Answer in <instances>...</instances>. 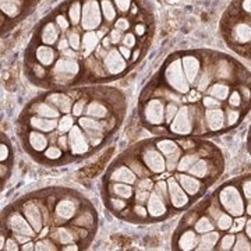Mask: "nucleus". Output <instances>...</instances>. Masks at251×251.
<instances>
[{
	"label": "nucleus",
	"mask_w": 251,
	"mask_h": 251,
	"mask_svg": "<svg viewBox=\"0 0 251 251\" xmlns=\"http://www.w3.org/2000/svg\"><path fill=\"white\" fill-rule=\"evenodd\" d=\"M196 103L183 105L180 106L177 115L169 125V130L172 134L187 137L194 133V123H196Z\"/></svg>",
	"instance_id": "nucleus-3"
},
{
	"label": "nucleus",
	"mask_w": 251,
	"mask_h": 251,
	"mask_svg": "<svg viewBox=\"0 0 251 251\" xmlns=\"http://www.w3.org/2000/svg\"><path fill=\"white\" fill-rule=\"evenodd\" d=\"M181 66H183V70L190 85H194L202 69V63L200 60V57L196 54H184L181 56Z\"/></svg>",
	"instance_id": "nucleus-15"
},
{
	"label": "nucleus",
	"mask_w": 251,
	"mask_h": 251,
	"mask_svg": "<svg viewBox=\"0 0 251 251\" xmlns=\"http://www.w3.org/2000/svg\"><path fill=\"white\" fill-rule=\"evenodd\" d=\"M21 212L28 219V222L32 225L36 233H39L44 229V212L41 211V206L36 201H25L21 205Z\"/></svg>",
	"instance_id": "nucleus-12"
},
{
	"label": "nucleus",
	"mask_w": 251,
	"mask_h": 251,
	"mask_svg": "<svg viewBox=\"0 0 251 251\" xmlns=\"http://www.w3.org/2000/svg\"><path fill=\"white\" fill-rule=\"evenodd\" d=\"M239 92H240V95H242L243 103H247V105H250L251 103V88L249 87V84H246V82H240V85H239Z\"/></svg>",
	"instance_id": "nucleus-49"
},
{
	"label": "nucleus",
	"mask_w": 251,
	"mask_h": 251,
	"mask_svg": "<svg viewBox=\"0 0 251 251\" xmlns=\"http://www.w3.org/2000/svg\"><path fill=\"white\" fill-rule=\"evenodd\" d=\"M140 159L151 172V175H161L166 172V158L156 148V145H145L140 150Z\"/></svg>",
	"instance_id": "nucleus-4"
},
{
	"label": "nucleus",
	"mask_w": 251,
	"mask_h": 251,
	"mask_svg": "<svg viewBox=\"0 0 251 251\" xmlns=\"http://www.w3.org/2000/svg\"><path fill=\"white\" fill-rule=\"evenodd\" d=\"M85 116L94 117L98 120H105L110 117V112L109 108L106 106V103H103L99 99H91L85 108Z\"/></svg>",
	"instance_id": "nucleus-23"
},
{
	"label": "nucleus",
	"mask_w": 251,
	"mask_h": 251,
	"mask_svg": "<svg viewBox=\"0 0 251 251\" xmlns=\"http://www.w3.org/2000/svg\"><path fill=\"white\" fill-rule=\"evenodd\" d=\"M193 227H194V230L200 234L206 233V232H211V230H215L216 229L215 222H214L209 216L206 215V214L200 215V218L197 219V222L194 224Z\"/></svg>",
	"instance_id": "nucleus-31"
},
{
	"label": "nucleus",
	"mask_w": 251,
	"mask_h": 251,
	"mask_svg": "<svg viewBox=\"0 0 251 251\" xmlns=\"http://www.w3.org/2000/svg\"><path fill=\"white\" fill-rule=\"evenodd\" d=\"M175 177L177 179L180 186L184 188V191L187 193L190 197H198L204 191V183H202V180L198 179L196 176H191L188 173L176 172Z\"/></svg>",
	"instance_id": "nucleus-14"
},
{
	"label": "nucleus",
	"mask_w": 251,
	"mask_h": 251,
	"mask_svg": "<svg viewBox=\"0 0 251 251\" xmlns=\"http://www.w3.org/2000/svg\"><path fill=\"white\" fill-rule=\"evenodd\" d=\"M218 200L221 202V205L224 206V209L230 214L232 216H242L246 212V202L243 197L240 188L234 184H226L225 187L221 188Z\"/></svg>",
	"instance_id": "nucleus-2"
},
{
	"label": "nucleus",
	"mask_w": 251,
	"mask_h": 251,
	"mask_svg": "<svg viewBox=\"0 0 251 251\" xmlns=\"http://www.w3.org/2000/svg\"><path fill=\"white\" fill-rule=\"evenodd\" d=\"M219 239H221L219 230H211V232L200 234V240H198V246L196 250H216V244L219 242Z\"/></svg>",
	"instance_id": "nucleus-27"
},
{
	"label": "nucleus",
	"mask_w": 251,
	"mask_h": 251,
	"mask_svg": "<svg viewBox=\"0 0 251 251\" xmlns=\"http://www.w3.org/2000/svg\"><path fill=\"white\" fill-rule=\"evenodd\" d=\"M151 196V191L141 190V188H134V202L135 204H143L147 205V201Z\"/></svg>",
	"instance_id": "nucleus-45"
},
{
	"label": "nucleus",
	"mask_w": 251,
	"mask_h": 251,
	"mask_svg": "<svg viewBox=\"0 0 251 251\" xmlns=\"http://www.w3.org/2000/svg\"><path fill=\"white\" fill-rule=\"evenodd\" d=\"M125 163L137 175V177H147V176H151V172L147 169V166L144 165L143 161L137 156H128V159H126Z\"/></svg>",
	"instance_id": "nucleus-29"
},
{
	"label": "nucleus",
	"mask_w": 251,
	"mask_h": 251,
	"mask_svg": "<svg viewBox=\"0 0 251 251\" xmlns=\"http://www.w3.org/2000/svg\"><path fill=\"white\" fill-rule=\"evenodd\" d=\"M204 117H205L206 128L211 133L221 131L226 127V117H225V110L222 108L205 109Z\"/></svg>",
	"instance_id": "nucleus-16"
},
{
	"label": "nucleus",
	"mask_w": 251,
	"mask_h": 251,
	"mask_svg": "<svg viewBox=\"0 0 251 251\" xmlns=\"http://www.w3.org/2000/svg\"><path fill=\"white\" fill-rule=\"evenodd\" d=\"M200 158H201V156H200V153L197 152V150H196V151H190V152L183 153L181 158H180L179 163H177V171L176 172L187 173L188 169H190Z\"/></svg>",
	"instance_id": "nucleus-30"
},
{
	"label": "nucleus",
	"mask_w": 251,
	"mask_h": 251,
	"mask_svg": "<svg viewBox=\"0 0 251 251\" xmlns=\"http://www.w3.org/2000/svg\"><path fill=\"white\" fill-rule=\"evenodd\" d=\"M131 212L134 214L137 219H147V218L150 216L148 209H147V205H143V204H135L134 202Z\"/></svg>",
	"instance_id": "nucleus-50"
},
{
	"label": "nucleus",
	"mask_w": 251,
	"mask_h": 251,
	"mask_svg": "<svg viewBox=\"0 0 251 251\" xmlns=\"http://www.w3.org/2000/svg\"><path fill=\"white\" fill-rule=\"evenodd\" d=\"M69 144H70V153L72 155L80 156V155H85V153L90 152V140L78 125L74 126L69 131Z\"/></svg>",
	"instance_id": "nucleus-9"
},
{
	"label": "nucleus",
	"mask_w": 251,
	"mask_h": 251,
	"mask_svg": "<svg viewBox=\"0 0 251 251\" xmlns=\"http://www.w3.org/2000/svg\"><path fill=\"white\" fill-rule=\"evenodd\" d=\"M28 126L32 130H38V131H42V133H50V131H54L57 128L59 119H46V117L32 115L28 120Z\"/></svg>",
	"instance_id": "nucleus-21"
},
{
	"label": "nucleus",
	"mask_w": 251,
	"mask_h": 251,
	"mask_svg": "<svg viewBox=\"0 0 251 251\" xmlns=\"http://www.w3.org/2000/svg\"><path fill=\"white\" fill-rule=\"evenodd\" d=\"M177 144L180 145V148L186 152H190V151H196L197 150V143L193 140V138H181L177 141Z\"/></svg>",
	"instance_id": "nucleus-48"
},
{
	"label": "nucleus",
	"mask_w": 251,
	"mask_h": 251,
	"mask_svg": "<svg viewBox=\"0 0 251 251\" xmlns=\"http://www.w3.org/2000/svg\"><path fill=\"white\" fill-rule=\"evenodd\" d=\"M108 206L113 212H122L128 206V202H127V200L116 197V196H110L108 200Z\"/></svg>",
	"instance_id": "nucleus-37"
},
{
	"label": "nucleus",
	"mask_w": 251,
	"mask_h": 251,
	"mask_svg": "<svg viewBox=\"0 0 251 251\" xmlns=\"http://www.w3.org/2000/svg\"><path fill=\"white\" fill-rule=\"evenodd\" d=\"M105 72L108 74V77H116L120 75L127 70L128 67V62L126 60L125 57L122 56V53L119 52V46H115L109 50L105 59L102 60Z\"/></svg>",
	"instance_id": "nucleus-8"
},
{
	"label": "nucleus",
	"mask_w": 251,
	"mask_h": 251,
	"mask_svg": "<svg viewBox=\"0 0 251 251\" xmlns=\"http://www.w3.org/2000/svg\"><path fill=\"white\" fill-rule=\"evenodd\" d=\"M31 57L38 63H41L42 66H45L46 69H50L57 60V52L53 46L38 44V45H34V54Z\"/></svg>",
	"instance_id": "nucleus-17"
},
{
	"label": "nucleus",
	"mask_w": 251,
	"mask_h": 251,
	"mask_svg": "<svg viewBox=\"0 0 251 251\" xmlns=\"http://www.w3.org/2000/svg\"><path fill=\"white\" fill-rule=\"evenodd\" d=\"M169 206H172L169 201H166L165 198L161 197L158 193L151 191V196L147 201V209H148V214L152 219H161L163 216L168 215Z\"/></svg>",
	"instance_id": "nucleus-13"
},
{
	"label": "nucleus",
	"mask_w": 251,
	"mask_h": 251,
	"mask_svg": "<svg viewBox=\"0 0 251 251\" xmlns=\"http://www.w3.org/2000/svg\"><path fill=\"white\" fill-rule=\"evenodd\" d=\"M239 188H240V191H242L243 197H244V201L251 200V179L242 180L240 187Z\"/></svg>",
	"instance_id": "nucleus-52"
},
{
	"label": "nucleus",
	"mask_w": 251,
	"mask_h": 251,
	"mask_svg": "<svg viewBox=\"0 0 251 251\" xmlns=\"http://www.w3.org/2000/svg\"><path fill=\"white\" fill-rule=\"evenodd\" d=\"M46 102L52 103L54 108H57L62 112L63 115L72 113L73 105H74L72 97L66 92H50L46 97Z\"/></svg>",
	"instance_id": "nucleus-20"
},
{
	"label": "nucleus",
	"mask_w": 251,
	"mask_h": 251,
	"mask_svg": "<svg viewBox=\"0 0 251 251\" xmlns=\"http://www.w3.org/2000/svg\"><path fill=\"white\" fill-rule=\"evenodd\" d=\"M88 98L87 97H80V98L77 99L75 102H74V105H73V116L75 117V119H78L81 117L82 115H85V108H87V105H88Z\"/></svg>",
	"instance_id": "nucleus-36"
},
{
	"label": "nucleus",
	"mask_w": 251,
	"mask_h": 251,
	"mask_svg": "<svg viewBox=\"0 0 251 251\" xmlns=\"http://www.w3.org/2000/svg\"><path fill=\"white\" fill-rule=\"evenodd\" d=\"M21 250H23V251L35 250V244H34V243L29 240V242L24 243V244H21Z\"/></svg>",
	"instance_id": "nucleus-58"
},
{
	"label": "nucleus",
	"mask_w": 251,
	"mask_h": 251,
	"mask_svg": "<svg viewBox=\"0 0 251 251\" xmlns=\"http://www.w3.org/2000/svg\"><path fill=\"white\" fill-rule=\"evenodd\" d=\"M234 251H251V239L246 233L236 234V242L233 246Z\"/></svg>",
	"instance_id": "nucleus-35"
},
{
	"label": "nucleus",
	"mask_w": 251,
	"mask_h": 251,
	"mask_svg": "<svg viewBox=\"0 0 251 251\" xmlns=\"http://www.w3.org/2000/svg\"><path fill=\"white\" fill-rule=\"evenodd\" d=\"M6 227L10 230V233L13 236L16 234H23V236H28L31 239H34L36 236L35 229L32 227V225L28 222V219L24 216L23 212H9L7 218H6Z\"/></svg>",
	"instance_id": "nucleus-7"
},
{
	"label": "nucleus",
	"mask_w": 251,
	"mask_h": 251,
	"mask_svg": "<svg viewBox=\"0 0 251 251\" xmlns=\"http://www.w3.org/2000/svg\"><path fill=\"white\" fill-rule=\"evenodd\" d=\"M246 222H247V218L246 216H236L233 219V224H232V227L229 229V233H240L244 230L246 227Z\"/></svg>",
	"instance_id": "nucleus-43"
},
{
	"label": "nucleus",
	"mask_w": 251,
	"mask_h": 251,
	"mask_svg": "<svg viewBox=\"0 0 251 251\" xmlns=\"http://www.w3.org/2000/svg\"><path fill=\"white\" fill-rule=\"evenodd\" d=\"M119 52L122 53V56L125 57L127 62L131 60V57H133V49H130V48H127L125 45H120L119 46Z\"/></svg>",
	"instance_id": "nucleus-56"
},
{
	"label": "nucleus",
	"mask_w": 251,
	"mask_h": 251,
	"mask_svg": "<svg viewBox=\"0 0 251 251\" xmlns=\"http://www.w3.org/2000/svg\"><path fill=\"white\" fill-rule=\"evenodd\" d=\"M198 218H200V212H197V211H191L188 215H186L183 218L181 224L184 225V227H193L194 224L197 222Z\"/></svg>",
	"instance_id": "nucleus-51"
},
{
	"label": "nucleus",
	"mask_w": 251,
	"mask_h": 251,
	"mask_svg": "<svg viewBox=\"0 0 251 251\" xmlns=\"http://www.w3.org/2000/svg\"><path fill=\"white\" fill-rule=\"evenodd\" d=\"M113 3L120 14H128L134 1L133 0H113Z\"/></svg>",
	"instance_id": "nucleus-46"
},
{
	"label": "nucleus",
	"mask_w": 251,
	"mask_h": 251,
	"mask_svg": "<svg viewBox=\"0 0 251 251\" xmlns=\"http://www.w3.org/2000/svg\"><path fill=\"white\" fill-rule=\"evenodd\" d=\"M246 214L251 218V200L246 201Z\"/></svg>",
	"instance_id": "nucleus-60"
},
{
	"label": "nucleus",
	"mask_w": 251,
	"mask_h": 251,
	"mask_svg": "<svg viewBox=\"0 0 251 251\" xmlns=\"http://www.w3.org/2000/svg\"><path fill=\"white\" fill-rule=\"evenodd\" d=\"M168 188H169V201L172 208L175 209H184L190 204V196L180 186L175 175L168 179Z\"/></svg>",
	"instance_id": "nucleus-11"
},
{
	"label": "nucleus",
	"mask_w": 251,
	"mask_h": 251,
	"mask_svg": "<svg viewBox=\"0 0 251 251\" xmlns=\"http://www.w3.org/2000/svg\"><path fill=\"white\" fill-rule=\"evenodd\" d=\"M155 145L163 153V156L166 158V171H177V163H179L180 158L183 155V150L180 148L177 141H173L171 138H161L155 143Z\"/></svg>",
	"instance_id": "nucleus-6"
},
{
	"label": "nucleus",
	"mask_w": 251,
	"mask_h": 251,
	"mask_svg": "<svg viewBox=\"0 0 251 251\" xmlns=\"http://www.w3.org/2000/svg\"><path fill=\"white\" fill-rule=\"evenodd\" d=\"M10 158V147L7 144L4 143V141H1L0 144V161L1 163H4V162L7 161Z\"/></svg>",
	"instance_id": "nucleus-55"
},
{
	"label": "nucleus",
	"mask_w": 251,
	"mask_h": 251,
	"mask_svg": "<svg viewBox=\"0 0 251 251\" xmlns=\"http://www.w3.org/2000/svg\"><path fill=\"white\" fill-rule=\"evenodd\" d=\"M31 113L36 115V116L46 117V119H60L62 117V112L57 108H54L52 103L42 100V102H35L31 106Z\"/></svg>",
	"instance_id": "nucleus-22"
},
{
	"label": "nucleus",
	"mask_w": 251,
	"mask_h": 251,
	"mask_svg": "<svg viewBox=\"0 0 251 251\" xmlns=\"http://www.w3.org/2000/svg\"><path fill=\"white\" fill-rule=\"evenodd\" d=\"M134 186L135 188H141V190H147V191H152L155 183H153V179H151L150 176H147V177H140V179L137 180V183H135Z\"/></svg>",
	"instance_id": "nucleus-47"
},
{
	"label": "nucleus",
	"mask_w": 251,
	"mask_h": 251,
	"mask_svg": "<svg viewBox=\"0 0 251 251\" xmlns=\"http://www.w3.org/2000/svg\"><path fill=\"white\" fill-rule=\"evenodd\" d=\"M232 224H233V216L227 214L226 211L215 219V226L219 232H229V229L232 227Z\"/></svg>",
	"instance_id": "nucleus-32"
},
{
	"label": "nucleus",
	"mask_w": 251,
	"mask_h": 251,
	"mask_svg": "<svg viewBox=\"0 0 251 251\" xmlns=\"http://www.w3.org/2000/svg\"><path fill=\"white\" fill-rule=\"evenodd\" d=\"M74 226H80V227H85L90 230L91 227L95 225V214L92 208H82L81 206L77 212V215L72 219V224Z\"/></svg>",
	"instance_id": "nucleus-25"
},
{
	"label": "nucleus",
	"mask_w": 251,
	"mask_h": 251,
	"mask_svg": "<svg viewBox=\"0 0 251 251\" xmlns=\"http://www.w3.org/2000/svg\"><path fill=\"white\" fill-rule=\"evenodd\" d=\"M21 244L18 243V240L14 237V236H11L7 239V242H6V246H4V249L7 251H17L21 250V247H20Z\"/></svg>",
	"instance_id": "nucleus-54"
},
{
	"label": "nucleus",
	"mask_w": 251,
	"mask_h": 251,
	"mask_svg": "<svg viewBox=\"0 0 251 251\" xmlns=\"http://www.w3.org/2000/svg\"><path fill=\"white\" fill-rule=\"evenodd\" d=\"M230 92H232V88L226 81H216L208 87L206 95H211V97L219 99V100H226L229 98Z\"/></svg>",
	"instance_id": "nucleus-28"
},
{
	"label": "nucleus",
	"mask_w": 251,
	"mask_h": 251,
	"mask_svg": "<svg viewBox=\"0 0 251 251\" xmlns=\"http://www.w3.org/2000/svg\"><path fill=\"white\" fill-rule=\"evenodd\" d=\"M44 156H45L48 161L50 162L57 161V159H60L63 156V150L57 145V144H56V145H50V147H48L45 150Z\"/></svg>",
	"instance_id": "nucleus-39"
},
{
	"label": "nucleus",
	"mask_w": 251,
	"mask_h": 251,
	"mask_svg": "<svg viewBox=\"0 0 251 251\" xmlns=\"http://www.w3.org/2000/svg\"><path fill=\"white\" fill-rule=\"evenodd\" d=\"M165 99L152 98L145 100L143 106V116L144 123L152 126H161L165 123Z\"/></svg>",
	"instance_id": "nucleus-5"
},
{
	"label": "nucleus",
	"mask_w": 251,
	"mask_h": 251,
	"mask_svg": "<svg viewBox=\"0 0 251 251\" xmlns=\"http://www.w3.org/2000/svg\"><path fill=\"white\" fill-rule=\"evenodd\" d=\"M244 233L247 234L249 237L251 239V218L250 219H247V222H246V227H244Z\"/></svg>",
	"instance_id": "nucleus-59"
},
{
	"label": "nucleus",
	"mask_w": 251,
	"mask_h": 251,
	"mask_svg": "<svg viewBox=\"0 0 251 251\" xmlns=\"http://www.w3.org/2000/svg\"><path fill=\"white\" fill-rule=\"evenodd\" d=\"M250 150H251V141H250Z\"/></svg>",
	"instance_id": "nucleus-61"
},
{
	"label": "nucleus",
	"mask_w": 251,
	"mask_h": 251,
	"mask_svg": "<svg viewBox=\"0 0 251 251\" xmlns=\"http://www.w3.org/2000/svg\"><path fill=\"white\" fill-rule=\"evenodd\" d=\"M179 109V105L175 103V102H168V103H166V106H165V123H166V125H171L172 120H173L175 116L177 115Z\"/></svg>",
	"instance_id": "nucleus-40"
},
{
	"label": "nucleus",
	"mask_w": 251,
	"mask_h": 251,
	"mask_svg": "<svg viewBox=\"0 0 251 251\" xmlns=\"http://www.w3.org/2000/svg\"><path fill=\"white\" fill-rule=\"evenodd\" d=\"M222 102L224 100H219V99L214 98L211 95H206L201 100V105L204 109H216V108H222Z\"/></svg>",
	"instance_id": "nucleus-44"
},
{
	"label": "nucleus",
	"mask_w": 251,
	"mask_h": 251,
	"mask_svg": "<svg viewBox=\"0 0 251 251\" xmlns=\"http://www.w3.org/2000/svg\"><path fill=\"white\" fill-rule=\"evenodd\" d=\"M226 100H227V105H229L230 108L240 109L243 106V99H242V95H240V92H239V90H232L230 95H229V98L226 99Z\"/></svg>",
	"instance_id": "nucleus-42"
},
{
	"label": "nucleus",
	"mask_w": 251,
	"mask_h": 251,
	"mask_svg": "<svg viewBox=\"0 0 251 251\" xmlns=\"http://www.w3.org/2000/svg\"><path fill=\"white\" fill-rule=\"evenodd\" d=\"M234 242H236V234L234 233H227L224 234L221 239H219V242L216 244V250L219 251H229V250H233V246Z\"/></svg>",
	"instance_id": "nucleus-34"
},
{
	"label": "nucleus",
	"mask_w": 251,
	"mask_h": 251,
	"mask_svg": "<svg viewBox=\"0 0 251 251\" xmlns=\"http://www.w3.org/2000/svg\"><path fill=\"white\" fill-rule=\"evenodd\" d=\"M109 196H116L123 200H131L134 198V188L131 184L120 183V181H109Z\"/></svg>",
	"instance_id": "nucleus-26"
},
{
	"label": "nucleus",
	"mask_w": 251,
	"mask_h": 251,
	"mask_svg": "<svg viewBox=\"0 0 251 251\" xmlns=\"http://www.w3.org/2000/svg\"><path fill=\"white\" fill-rule=\"evenodd\" d=\"M80 208L78 202L72 197L60 198L54 204V218L59 221V224L70 222L73 218L77 215Z\"/></svg>",
	"instance_id": "nucleus-10"
},
{
	"label": "nucleus",
	"mask_w": 251,
	"mask_h": 251,
	"mask_svg": "<svg viewBox=\"0 0 251 251\" xmlns=\"http://www.w3.org/2000/svg\"><path fill=\"white\" fill-rule=\"evenodd\" d=\"M137 180H138L137 175L126 163L115 166L109 172V181H120V183H127V184L134 186Z\"/></svg>",
	"instance_id": "nucleus-19"
},
{
	"label": "nucleus",
	"mask_w": 251,
	"mask_h": 251,
	"mask_svg": "<svg viewBox=\"0 0 251 251\" xmlns=\"http://www.w3.org/2000/svg\"><path fill=\"white\" fill-rule=\"evenodd\" d=\"M240 110L234 108H229L225 110V117H226V127H233L239 123L240 120Z\"/></svg>",
	"instance_id": "nucleus-38"
},
{
	"label": "nucleus",
	"mask_w": 251,
	"mask_h": 251,
	"mask_svg": "<svg viewBox=\"0 0 251 251\" xmlns=\"http://www.w3.org/2000/svg\"><path fill=\"white\" fill-rule=\"evenodd\" d=\"M200 240V233L194 230V227H186L180 234H177L176 249L183 251L196 250Z\"/></svg>",
	"instance_id": "nucleus-18"
},
{
	"label": "nucleus",
	"mask_w": 251,
	"mask_h": 251,
	"mask_svg": "<svg viewBox=\"0 0 251 251\" xmlns=\"http://www.w3.org/2000/svg\"><path fill=\"white\" fill-rule=\"evenodd\" d=\"M60 249H62V250H64V251H72V250L77 251V250H80L78 244H77V243H75V242H74V243H69V244H64V246H62Z\"/></svg>",
	"instance_id": "nucleus-57"
},
{
	"label": "nucleus",
	"mask_w": 251,
	"mask_h": 251,
	"mask_svg": "<svg viewBox=\"0 0 251 251\" xmlns=\"http://www.w3.org/2000/svg\"><path fill=\"white\" fill-rule=\"evenodd\" d=\"M75 126V117L67 113V115H63L60 119H59V126H57V130L60 134H66L72 130L73 127Z\"/></svg>",
	"instance_id": "nucleus-33"
},
{
	"label": "nucleus",
	"mask_w": 251,
	"mask_h": 251,
	"mask_svg": "<svg viewBox=\"0 0 251 251\" xmlns=\"http://www.w3.org/2000/svg\"><path fill=\"white\" fill-rule=\"evenodd\" d=\"M57 145L63 150V152H70V144H69V134H60L57 137Z\"/></svg>",
	"instance_id": "nucleus-53"
},
{
	"label": "nucleus",
	"mask_w": 251,
	"mask_h": 251,
	"mask_svg": "<svg viewBox=\"0 0 251 251\" xmlns=\"http://www.w3.org/2000/svg\"><path fill=\"white\" fill-rule=\"evenodd\" d=\"M28 145L34 152H45V150L49 147V138L42 131L31 130L28 133Z\"/></svg>",
	"instance_id": "nucleus-24"
},
{
	"label": "nucleus",
	"mask_w": 251,
	"mask_h": 251,
	"mask_svg": "<svg viewBox=\"0 0 251 251\" xmlns=\"http://www.w3.org/2000/svg\"><path fill=\"white\" fill-rule=\"evenodd\" d=\"M163 81L166 85L177 94H188L191 85L181 66V57H171L163 70Z\"/></svg>",
	"instance_id": "nucleus-1"
},
{
	"label": "nucleus",
	"mask_w": 251,
	"mask_h": 251,
	"mask_svg": "<svg viewBox=\"0 0 251 251\" xmlns=\"http://www.w3.org/2000/svg\"><path fill=\"white\" fill-rule=\"evenodd\" d=\"M56 244H57V243L54 242L53 239H50V237H44V239H39V240L35 243V250H38V251L39 250L41 251L57 250Z\"/></svg>",
	"instance_id": "nucleus-41"
}]
</instances>
